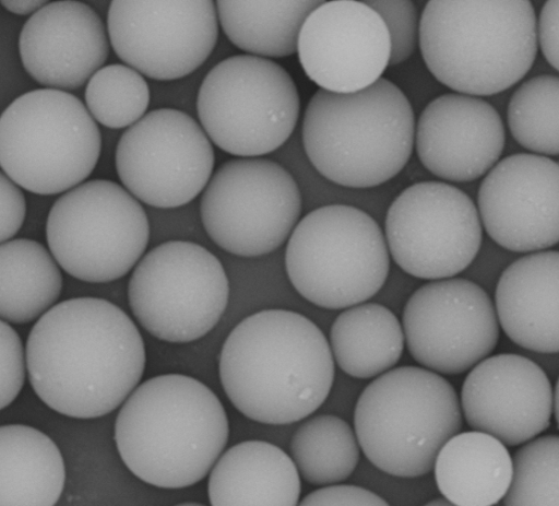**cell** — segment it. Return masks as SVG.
<instances>
[{
	"instance_id": "obj_13",
	"label": "cell",
	"mask_w": 559,
	"mask_h": 506,
	"mask_svg": "<svg viewBox=\"0 0 559 506\" xmlns=\"http://www.w3.org/2000/svg\"><path fill=\"white\" fill-rule=\"evenodd\" d=\"M384 235L390 256L404 272L440 280L473 262L483 232L472 199L452 185L431 180L411 185L393 200Z\"/></svg>"
},
{
	"instance_id": "obj_38",
	"label": "cell",
	"mask_w": 559,
	"mask_h": 506,
	"mask_svg": "<svg viewBox=\"0 0 559 506\" xmlns=\"http://www.w3.org/2000/svg\"><path fill=\"white\" fill-rule=\"evenodd\" d=\"M2 7L16 15H32L48 3L50 0H0Z\"/></svg>"
},
{
	"instance_id": "obj_8",
	"label": "cell",
	"mask_w": 559,
	"mask_h": 506,
	"mask_svg": "<svg viewBox=\"0 0 559 506\" xmlns=\"http://www.w3.org/2000/svg\"><path fill=\"white\" fill-rule=\"evenodd\" d=\"M285 267L305 299L325 309H345L380 291L389 274L390 251L368 213L330 204L298 221L287 242Z\"/></svg>"
},
{
	"instance_id": "obj_23",
	"label": "cell",
	"mask_w": 559,
	"mask_h": 506,
	"mask_svg": "<svg viewBox=\"0 0 559 506\" xmlns=\"http://www.w3.org/2000/svg\"><path fill=\"white\" fill-rule=\"evenodd\" d=\"M294 460L263 440L234 445L213 466L207 494L213 506H294L301 481Z\"/></svg>"
},
{
	"instance_id": "obj_10",
	"label": "cell",
	"mask_w": 559,
	"mask_h": 506,
	"mask_svg": "<svg viewBox=\"0 0 559 506\" xmlns=\"http://www.w3.org/2000/svg\"><path fill=\"white\" fill-rule=\"evenodd\" d=\"M129 190L108 179L83 181L49 210L50 252L71 276L107 283L124 276L143 257L150 239L144 208Z\"/></svg>"
},
{
	"instance_id": "obj_6",
	"label": "cell",
	"mask_w": 559,
	"mask_h": 506,
	"mask_svg": "<svg viewBox=\"0 0 559 506\" xmlns=\"http://www.w3.org/2000/svg\"><path fill=\"white\" fill-rule=\"evenodd\" d=\"M462 424L454 387L441 374L411 365L377 376L354 410V429L366 458L400 478L433 470L440 449Z\"/></svg>"
},
{
	"instance_id": "obj_33",
	"label": "cell",
	"mask_w": 559,
	"mask_h": 506,
	"mask_svg": "<svg viewBox=\"0 0 559 506\" xmlns=\"http://www.w3.org/2000/svg\"><path fill=\"white\" fill-rule=\"evenodd\" d=\"M382 17L390 35V67L409 60L419 48L420 14L414 0H362Z\"/></svg>"
},
{
	"instance_id": "obj_2",
	"label": "cell",
	"mask_w": 559,
	"mask_h": 506,
	"mask_svg": "<svg viewBox=\"0 0 559 506\" xmlns=\"http://www.w3.org/2000/svg\"><path fill=\"white\" fill-rule=\"evenodd\" d=\"M330 343L306 316L264 309L242 319L219 354V379L233 405L248 419L284 425L308 417L326 400L334 380Z\"/></svg>"
},
{
	"instance_id": "obj_35",
	"label": "cell",
	"mask_w": 559,
	"mask_h": 506,
	"mask_svg": "<svg viewBox=\"0 0 559 506\" xmlns=\"http://www.w3.org/2000/svg\"><path fill=\"white\" fill-rule=\"evenodd\" d=\"M299 504L307 506H384L388 505V502L367 489L334 483L312 491Z\"/></svg>"
},
{
	"instance_id": "obj_29",
	"label": "cell",
	"mask_w": 559,
	"mask_h": 506,
	"mask_svg": "<svg viewBox=\"0 0 559 506\" xmlns=\"http://www.w3.org/2000/svg\"><path fill=\"white\" fill-rule=\"evenodd\" d=\"M360 449L355 429L331 414L314 415L302 422L289 444L300 478L322 486L346 480L357 467Z\"/></svg>"
},
{
	"instance_id": "obj_21",
	"label": "cell",
	"mask_w": 559,
	"mask_h": 506,
	"mask_svg": "<svg viewBox=\"0 0 559 506\" xmlns=\"http://www.w3.org/2000/svg\"><path fill=\"white\" fill-rule=\"evenodd\" d=\"M107 25L79 0L51 1L24 23L19 52L25 71L38 84L63 91L84 85L106 62Z\"/></svg>"
},
{
	"instance_id": "obj_31",
	"label": "cell",
	"mask_w": 559,
	"mask_h": 506,
	"mask_svg": "<svg viewBox=\"0 0 559 506\" xmlns=\"http://www.w3.org/2000/svg\"><path fill=\"white\" fill-rule=\"evenodd\" d=\"M150 97L144 75L126 63L103 66L90 78L84 92L93 118L110 129L139 121L146 114Z\"/></svg>"
},
{
	"instance_id": "obj_14",
	"label": "cell",
	"mask_w": 559,
	"mask_h": 506,
	"mask_svg": "<svg viewBox=\"0 0 559 506\" xmlns=\"http://www.w3.org/2000/svg\"><path fill=\"white\" fill-rule=\"evenodd\" d=\"M116 169L123 187L160 209L185 205L213 175L212 141L191 116L174 108L145 114L120 137Z\"/></svg>"
},
{
	"instance_id": "obj_26",
	"label": "cell",
	"mask_w": 559,
	"mask_h": 506,
	"mask_svg": "<svg viewBox=\"0 0 559 506\" xmlns=\"http://www.w3.org/2000/svg\"><path fill=\"white\" fill-rule=\"evenodd\" d=\"M330 348L337 366L348 376L374 378L391 369L405 345L403 326L385 306L360 303L345 308L333 321Z\"/></svg>"
},
{
	"instance_id": "obj_15",
	"label": "cell",
	"mask_w": 559,
	"mask_h": 506,
	"mask_svg": "<svg viewBox=\"0 0 559 506\" xmlns=\"http://www.w3.org/2000/svg\"><path fill=\"white\" fill-rule=\"evenodd\" d=\"M110 45L144 77L181 79L211 56L218 39L215 0H111Z\"/></svg>"
},
{
	"instance_id": "obj_19",
	"label": "cell",
	"mask_w": 559,
	"mask_h": 506,
	"mask_svg": "<svg viewBox=\"0 0 559 506\" xmlns=\"http://www.w3.org/2000/svg\"><path fill=\"white\" fill-rule=\"evenodd\" d=\"M460 402L469 427L513 447L548 428L554 390L535 362L520 354L501 353L487 356L469 369Z\"/></svg>"
},
{
	"instance_id": "obj_22",
	"label": "cell",
	"mask_w": 559,
	"mask_h": 506,
	"mask_svg": "<svg viewBox=\"0 0 559 506\" xmlns=\"http://www.w3.org/2000/svg\"><path fill=\"white\" fill-rule=\"evenodd\" d=\"M499 325L519 346L559 352V251L525 255L501 273L495 292Z\"/></svg>"
},
{
	"instance_id": "obj_24",
	"label": "cell",
	"mask_w": 559,
	"mask_h": 506,
	"mask_svg": "<svg viewBox=\"0 0 559 506\" xmlns=\"http://www.w3.org/2000/svg\"><path fill=\"white\" fill-rule=\"evenodd\" d=\"M437 486L452 505L490 506L503 499L513 476L507 445L481 431L459 432L433 466Z\"/></svg>"
},
{
	"instance_id": "obj_7",
	"label": "cell",
	"mask_w": 559,
	"mask_h": 506,
	"mask_svg": "<svg viewBox=\"0 0 559 506\" xmlns=\"http://www.w3.org/2000/svg\"><path fill=\"white\" fill-rule=\"evenodd\" d=\"M102 136L86 105L68 91L37 89L16 97L0 117V165L21 188L58 195L94 170Z\"/></svg>"
},
{
	"instance_id": "obj_34",
	"label": "cell",
	"mask_w": 559,
	"mask_h": 506,
	"mask_svg": "<svg viewBox=\"0 0 559 506\" xmlns=\"http://www.w3.org/2000/svg\"><path fill=\"white\" fill-rule=\"evenodd\" d=\"M0 409L19 396L25 380V356L22 340L10 322H0Z\"/></svg>"
},
{
	"instance_id": "obj_12",
	"label": "cell",
	"mask_w": 559,
	"mask_h": 506,
	"mask_svg": "<svg viewBox=\"0 0 559 506\" xmlns=\"http://www.w3.org/2000/svg\"><path fill=\"white\" fill-rule=\"evenodd\" d=\"M301 209V193L290 173L260 156L223 163L200 201L209 237L225 251L247 258L281 247L298 223Z\"/></svg>"
},
{
	"instance_id": "obj_18",
	"label": "cell",
	"mask_w": 559,
	"mask_h": 506,
	"mask_svg": "<svg viewBox=\"0 0 559 506\" xmlns=\"http://www.w3.org/2000/svg\"><path fill=\"white\" fill-rule=\"evenodd\" d=\"M478 212L504 249L534 252L559 243V163L534 153L507 156L483 179Z\"/></svg>"
},
{
	"instance_id": "obj_1",
	"label": "cell",
	"mask_w": 559,
	"mask_h": 506,
	"mask_svg": "<svg viewBox=\"0 0 559 506\" xmlns=\"http://www.w3.org/2000/svg\"><path fill=\"white\" fill-rule=\"evenodd\" d=\"M145 361L135 323L117 305L97 297L53 305L26 342L33 390L50 409L75 419L116 410L136 388Z\"/></svg>"
},
{
	"instance_id": "obj_4",
	"label": "cell",
	"mask_w": 559,
	"mask_h": 506,
	"mask_svg": "<svg viewBox=\"0 0 559 506\" xmlns=\"http://www.w3.org/2000/svg\"><path fill=\"white\" fill-rule=\"evenodd\" d=\"M537 42L531 0H427L420 13L423 61L457 93L508 90L532 68Z\"/></svg>"
},
{
	"instance_id": "obj_39",
	"label": "cell",
	"mask_w": 559,
	"mask_h": 506,
	"mask_svg": "<svg viewBox=\"0 0 559 506\" xmlns=\"http://www.w3.org/2000/svg\"><path fill=\"white\" fill-rule=\"evenodd\" d=\"M552 413L555 415L556 423L559 427V377L554 388Z\"/></svg>"
},
{
	"instance_id": "obj_3",
	"label": "cell",
	"mask_w": 559,
	"mask_h": 506,
	"mask_svg": "<svg viewBox=\"0 0 559 506\" xmlns=\"http://www.w3.org/2000/svg\"><path fill=\"white\" fill-rule=\"evenodd\" d=\"M228 436V417L216 395L181 374L158 375L136 386L115 423L123 463L141 481L162 489L203 480Z\"/></svg>"
},
{
	"instance_id": "obj_40",
	"label": "cell",
	"mask_w": 559,
	"mask_h": 506,
	"mask_svg": "<svg viewBox=\"0 0 559 506\" xmlns=\"http://www.w3.org/2000/svg\"><path fill=\"white\" fill-rule=\"evenodd\" d=\"M428 505H452L444 496L437 497L428 503Z\"/></svg>"
},
{
	"instance_id": "obj_32",
	"label": "cell",
	"mask_w": 559,
	"mask_h": 506,
	"mask_svg": "<svg viewBox=\"0 0 559 506\" xmlns=\"http://www.w3.org/2000/svg\"><path fill=\"white\" fill-rule=\"evenodd\" d=\"M512 459V482L502 505L559 506V435L536 436Z\"/></svg>"
},
{
	"instance_id": "obj_25",
	"label": "cell",
	"mask_w": 559,
	"mask_h": 506,
	"mask_svg": "<svg viewBox=\"0 0 559 506\" xmlns=\"http://www.w3.org/2000/svg\"><path fill=\"white\" fill-rule=\"evenodd\" d=\"M64 480L63 458L50 437L23 424L0 427V506H52Z\"/></svg>"
},
{
	"instance_id": "obj_16",
	"label": "cell",
	"mask_w": 559,
	"mask_h": 506,
	"mask_svg": "<svg viewBox=\"0 0 559 506\" xmlns=\"http://www.w3.org/2000/svg\"><path fill=\"white\" fill-rule=\"evenodd\" d=\"M402 326L412 357L443 375L462 374L489 356L500 333L485 290L453 276L418 287L404 306Z\"/></svg>"
},
{
	"instance_id": "obj_36",
	"label": "cell",
	"mask_w": 559,
	"mask_h": 506,
	"mask_svg": "<svg viewBox=\"0 0 559 506\" xmlns=\"http://www.w3.org/2000/svg\"><path fill=\"white\" fill-rule=\"evenodd\" d=\"M0 242L11 239L22 227L26 200L21 187L3 172L0 175Z\"/></svg>"
},
{
	"instance_id": "obj_9",
	"label": "cell",
	"mask_w": 559,
	"mask_h": 506,
	"mask_svg": "<svg viewBox=\"0 0 559 506\" xmlns=\"http://www.w3.org/2000/svg\"><path fill=\"white\" fill-rule=\"evenodd\" d=\"M200 123L221 150L239 157L274 152L292 136L299 119L296 83L280 63L240 54L216 63L197 97Z\"/></svg>"
},
{
	"instance_id": "obj_17",
	"label": "cell",
	"mask_w": 559,
	"mask_h": 506,
	"mask_svg": "<svg viewBox=\"0 0 559 506\" xmlns=\"http://www.w3.org/2000/svg\"><path fill=\"white\" fill-rule=\"evenodd\" d=\"M296 52L320 89L350 93L382 78L391 40L382 17L362 0H325L304 22Z\"/></svg>"
},
{
	"instance_id": "obj_37",
	"label": "cell",
	"mask_w": 559,
	"mask_h": 506,
	"mask_svg": "<svg viewBox=\"0 0 559 506\" xmlns=\"http://www.w3.org/2000/svg\"><path fill=\"white\" fill-rule=\"evenodd\" d=\"M540 50L547 62L559 71V0H546L537 23Z\"/></svg>"
},
{
	"instance_id": "obj_27",
	"label": "cell",
	"mask_w": 559,
	"mask_h": 506,
	"mask_svg": "<svg viewBox=\"0 0 559 506\" xmlns=\"http://www.w3.org/2000/svg\"><path fill=\"white\" fill-rule=\"evenodd\" d=\"M325 0H215L218 22L238 49L266 58L297 50L300 28Z\"/></svg>"
},
{
	"instance_id": "obj_28",
	"label": "cell",
	"mask_w": 559,
	"mask_h": 506,
	"mask_svg": "<svg viewBox=\"0 0 559 506\" xmlns=\"http://www.w3.org/2000/svg\"><path fill=\"white\" fill-rule=\"evenodd\" d=\"M59 267L52 254L37 240L16 238L1 243V319L22 325L50 309L62 291Z\"/></svg>"
},
{
	"instance_id": "obj_30",
	"label": "cell",
	"mask_w": 559,
	"mask_h": 506,
	"mask_svg": "<svg viewBox=\"0 0 559 506\" xmlns=\"http://www.w3.org/2000/svg\"><path fill=\"white\" fill-rule=\"evenodd\" d=\"M508 126L513 139L540 155H559V77L542 74L512 94Z\"/></svg>"
},
{
	"instance_id": "obj_5",
	"label": "cell",
	"mask_w": 559,
	"mask_h": 506,
	"mask_svg": "<svg viewBox=\"0 0 559 506\" xmlns=\"http://www.w3.org/2000/svg\"><path fill=\"white\" fill-rule=\"evenodd\" d=\"M415 129L406 95L380 78L350 93L319 89L306 106L301 136L310 163L324 178L347 188H372L407 164Z\"/></svg>"
},
{
	"instance_id": "obj_11",
	"label": "cell",
	"mask_w": 559,
	"mask_h": 506,
	"mask_svg": "<svg viewBox=\"0 0 559 506\" xmlns=\"http://www.w3.org/2000/svg\"><path fill=\"white\" fill-rule=\"evenodd\" d=\"M229 283L221 261L203 246L163 243L136 263L128 299L138 322L153 337L188 343L207 334L221 320Z\"/></svg>"
},
{
	"instance_id": "obj_20",
	"label": "cell",
	"mask_w": 559,
	"mask_h": 506,
	"mask_svg": "<svg viewBox=\"0 0 559 506\" xmlns=\"http://www.w3.org/2000/svg\"><path fill=\"white\" fill-rule=\"evenodd\" d=\"M504 141L500 115L474 95L442 94L425 106L416 122L419 161L432 175L448 181H471L488 173L498 162Z\"/></svg>"
}]
</instances>
